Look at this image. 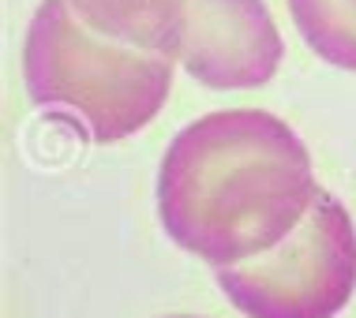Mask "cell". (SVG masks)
<instances>
[{"instance_id": "7a4b0ae2", "label": "cell", "mask_w": 356, "mask_h": 318, "mask_svg": "<svg viewBox=\"0 0 356 318\" xmlns=\"http://www.w3.org/2000/svg\"><path fill=\"white\" fill-rule=\"evenodd\" d=\"M172 67L169 56L94 34L72 0H42L23 42L31 101L94 142H120L147 128L169 101Z\"/></svg>"}, {"instance_id": "5b68a950", "label": "cell", "mask_w": 356, "mask_h": 318, "mask_svg": "<svg viewBox=\"0 0 356 318\" xmlns=\"http://www.w3.org/2000/svg\"><path fill=\"white\" fill-rule=\"evenodd\" d=\"M191 0H72L94 34L177 60Z\"/></svg>"}, {"instance_id": "52a82bcc", "label": "cell", "mask_w": 356, "mask_h": 318, "mask_svg": "<svg viewBox=\"0 0 356 318\" xmlns=\"http://www.w3.org/2000/svg\"><path fill=\"white\" fill-rule=\"evenodd\" d=\"M169 318H195V315H169Z\"/></svg>"}, {"instance_id": "3957f363", "label": "cell", "mask_w": 356, "mask_h": 318, "mask_svg": "<svg viewBox=\"0 0 356 318\" xmlns=\"http://www.w3.org/2000/svg\"><path fill=\"white\" fill-rule=\"evenodd\" d=\"M244 318H334L356 292V225L345 202L319 191L307 217L266 255L214 269Z\"/></svg>"}, {"instance_id": "8992f818", "label": "cell", "mask_w": 356, "mask_h": 318, "mask_svg": "<svg viewBox=\"0 0 356 318\" xmlns=\"http://www.w3.org/2000/svg\"><path fill=\"white\" fill-rule=\"evenodd\" d=\"M293 26L319 60L356 72V0H285Z\"/></svg>"}, {"instance_id": "6da1fadb", "label": "cell", "mask_w": 356, "mask_h": 318, "mask_svg": "<svg viewBox=\"0 0 356 318\" xmlns=\"http://www.w3.org/2000/svg\"><path fill=\"white\" fill-rule=\"evenodd\" d=\"M304 139L266 109L191 120L158 165V217L180 251L225 269L266 255L319 199Z\"/></svg>"}, {"instance_id": "277c9868", "label": "cell", "mask_w": 356, "mask_h": 318, "mask_svg": "<svg viewBox=\"0 0 356 318\" xmlns=\"http://www.w3.org/2000/svg\"><path fill=\"white\" fill-rule=\"evenodd\" d=\"M285 42L266 0H191L177 64L210 90H255L277 75Z\"/></svg>"}]
</instances>
